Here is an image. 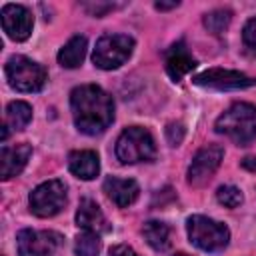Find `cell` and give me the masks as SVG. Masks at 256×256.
Returning <instances> with one entry per match:
<instances>
[{
  "label": "cell",
  "mask_w": 256,
  "mask_h": 256,
  "mask_svg": "<svg viewBox=\"0 0 256 256\" xmlns=\"http://www.w3.org/2000/svg\"><path fill=\"white\" fill-rule=\"evenodd\" d=\"M70 108L76 128L88 136L104 132L114 120L112 96L96 84H82L74 88L70 94Z\"/></svg>",
  "instance_id": "obj_1"
},
{
  "label": "cell",
  "mask_w": 256,
  "mask_h": 256,
  "mask_svg": "<svg viewBox=\"0 0 256 256\" xmlns=\"http://www.w3.org/2000/svg\"><path fill=\"white\" fill-rule=\"evenodd\" d=\"M218 134L228 136L238 146H248L256 138V106L248 102H236L224 110L216 124Z\"/></svg>",
  "instance_id": "obj_2"
},
{
  "label": "cell",
  "mask_w": 256,
  "mask_h": 256,
  "mask_svg": "<svg viewBox=\"0 0 256 256\" xmlns=\"http://www.w3.org/2000/svg\"><path fill=\"white\" fill-rule=\"evenodd\" d=\"M156 156V144L152 134L142 126L126 128L116 140V158L122 164L150 162Z\"/></svg>",
  "instance_id": "obj_3"
},
{
  "label": "cell",
  "mask_w": 256,
  "mask_h": 256,
  "mask_svg": "<svg viewBox=\"0 0 256 256\" xmlns=\"http://www.w3.org/2000/svg\"><path fill=\"white\" fill-rule=\"evenodd\" d=\"M186 230H188L190 242L204 252L224 250L230 240V232L222 222H216V220H212L208 216H200V214H194L188 218Z\"/></svg>",
  "instance_id": "obj_4"
},
{
  "label": "cell",
  "mask_w": 256,
  "mask_h": 256,
  "mask_svg": "<svg viewBox=\"0 0 256 256\" xmlns=\"http://www.w3.org/2000/svg\"><path fill=\"white\" fill-rule=\"evenodd\" d=\"M134 50V40L126 34H104L98 38L94 52H92V62L94 66L102 70H114L120 68L132 54Z\"/></svg>",
  "instance_id": "obj_5"
},
{
  "label": "cell",
  "mask_w": 256,
  "mask_h": 256,
  "mask_svg": "<svg viewBox=\"0 0 256 256\" xmlns=\"http://www.w3.org/2000/svg\"><path fill=\"white\" fill-rule=\"evenodd\" d=\"M6 78L18 92H38L46 84V70L26 56H12L6 62Z\"/></svg>",
  "instance_id": "obj_6"
},
{
  "label": "cell",
  "mask_w": 256,
  "mask_h": 256,
  "mask_svg": "<svg viewBox=\"0 0 256 256\" xmlns=\"http://www.w3.org/2000/svg\"><path fill=\"white\" fill-rule=\"evenodd\" d=\"M30 210L38 218L56 216L66 204V186L62 180H48L30 192Z\"/></svg>",
  "instance_id": "obj_7"
},
{
  "label": "cell",
  "mask_w": 256,
  "mask_h": 256,
  "mask_svg": "<svg viewBox=\"0 0 256 256\" xmlns=\"http://www.w3.org/2000/svg\"><path fill=\"white\" fill-rule=\"evenodd\" d=\"M62 244V236L52 230H20L16 246L20 256H52Z\"/></svg>",
  "instance_id": "obj_8"
},
{
  "label": "cell",
  "mask_w": 256,
  "mask_h": 256,
  "mask_svg": "<svg viewBox=\"0 0 256 256\" xmlns=\"http://www.w3.org/2000/svg\"><path fill=\"white\" fill-rule=\"evenodd\" d=\"M222 158H224V148L218 144H208L200 148L188 166V178H186L188 184L204 186L212 178V174L218 170Z\"/></svg>",
  "instance_id": "obj_9"
},
{
  "label": "cell",
  "mask_w": 256,
  "mask_h": 256,
  "mask_svg": "<svg viewBox=\"0 0 256 256\" xmlns=\"http://www.w3.org/2000/svg\"><path fill=\"white\" fill-rule=\"evenodd\" d=\"M192 80L198 86L216 88V90H234V88H246V86L256 84V78H250L244 72L228 70V68H208L196 74Z\"/></svg>",
  "instance_id": "obj_10"
},
{
  "label": "cell",
  "mask_w": 256,
  "mask_h": 256,
  "mask_svg": "<svg viewBox=\"0 0 256 256\" xmlns=\"http://www.w3.org/2000/svg\"><path fill=\"white\" fill-rule=\"evenodd\" d=\"M34 26L32 12L22 4H4L2 6V28L8 38L22 42L30 36Z\"/></svg>",
  "instance_id": "obj_11"
},
{
  "label": "cell",
  "mask_w": 256,
  "mask_h": 256,
  "mask_svg": "<svg viewBox=\"0 0 256 256\" xmlns=\"http://www.w3.org/2000/svg\"><path fill=\"white\" fill-rule=\"evenodd\" d=\"M32 156V146L30 144H16V146H2L0 150V176L2 180H10L18 176L24 166L28 164Z\"/></svg>",
  "instance_id": "obj_12"
},
{
  "label": "cell",
  "mask_w": 256,
  "mask_h": 256,
  "mask_svg": "<svg viewBox=\"0 0 256 256\" xmlns=\"http://www.w3.org/2000/svg\"><path fill=\"white\" fill-rule=\"evenodd\" d=\"M104 192L106 196L118 206V208H128L130 204L136 202L140 188L132 178H116L110 176L104 180Z\"/></svg>",
  "instance_id": "obj_13"
},
{
  "label": "cell",
  "mask_w": 256,
  "mask_h": 256,
  "mask_svg": "<svg viewBox=\"0 0 256 256\" xmlns=\"http://www.w3.org/2000/svg\"><path fill=\"white\" fill-rule=\"evenodd\" d=\"M76 224L84 232H94V234H104V232L110 230L108 220L102 214L100 206L94 200H90V198L80 200V206L76 210Z\"/></svg>",
  "instance_id": "obj_14"
},
{
  "label": "cell",
  "mask_w": 256,
  "mask_h": 256,
  "mask_svg": "<svg viewBox=\"0 0 256 256\" xmlns=\"http://www.w3.org/2000/svg\"><path fill=\"white\" fill-rule=\"evenodd\" d=\"M194 66H196V60L190 56L184 42H176L166 52V72L174 82L182 80V76H186Z\"/></svg>",
  "instance_id": "obj_15"
},
{
  "label": "cell",
  "mask_w": 256,
  "mask_h": 256,
  "mask_svg": "<svg viewBox=\"0 0 256 256\" xmlns=\"http://www.w3.org/2000/svg\"><path fill=\"white\" fill-rule=\"evenodd\" d=\"M70 172L80 180H92L100 172V160L94 150H76L68 156Z\"/></svg>",
  "instance_id": "obj_16"
},
{
  "label": "cell",
  "mask_w": 256,
  "mask_h": 256,
  "mask_svg": "<svg viewBox=\"0 0 256 256\" xmlns=\"http://www.w3.org/2000/svg\"><path fill=\"white\" fill-rule=\"evenodd\" d=\"M86 56V38L72 36L58 52V62L64 68H78Z\"/></svg>",
  "instance_id": "obj_17"
},
{
  "label": "cell",
  "mask_w": 256,
  "mask_h": 256,
  "mask_svg": "<svg viewBox=\"0 0 256 256\" xmlns=\"http://www.w3.org/2000/svg\"><path fill=\"white\" fill-rule=\"evenodd\" d=\"M142 234L146 238V242L154 248V250H166L170 246V228L168 224L160 222V220H150L144 224Z\"/></svg>",
  "instance_id": "obj_18"
},
{
  "label": "cell",
  "mask_w": 256,
  "mask_h": 256,
  "mask_svg": "<svg viewBox=\"0 0 256 256\" xmlns=\"http://www.w3.org/2000/svg\"><path fill=\"white\" fill-rule=\"evenodd\" d=\"M32 120V108L28 102L22 100H14L6 106V126L12 130H22L28 126V122Z\"/></svg>",
  "instance_id": "obj_19"
},
{
  "label": "cell",
  "mask_w": 256,
  "mask_h": 256,
  "mask_svg": "<svg viewBox=\"0 0 256 256\" xmlns=\"http://www.w3.org/2000/svg\"><path fill=\"white\" fill-rule=\"evenodd\" d=\"M100 248H102L100 234H94V232L80 234L76 238V244H74L76 256H98L100 254Z\"/></svg>",
  "instance_id": "obj_20"
},
{
  "label": "cell",
  "mask_w": 256,
  "mask_h": 256,
  "mask_svg": "<svg viewBox=\"0 0 256 256\" xmlns=\"http://www.w3.org/2000/svg\"><path fill=\"white\" fill-rule=\"evenodd\" d=\"M230 20H232V12H230V10H224V8H218V10L208 12L202 22H204V26H206L208 32H212V34H222V32L228 28Z\"/></svg>",
  "instance_id": "obj_21"
},
{
  "label": "cell",
  "mask_w": 256,
  "mask_h": 256,
  "mask_svg": "<svg viewBox=\"0 0 256 256\" xmlns=\"http://www.w3.org/2000/svg\"><path fill=\"white\" fill-rule=\"evenodd\" d=\"M216 198L226 208H238L244 202V196L236 186H220L218 192H216Z\"/></svg>",
  "instance_id": "obj_22"
},
{
  "label": "cell",
  "mask_w": 256,
  "mask_h": 256,
  "mask_svg": "<svg viewBox=\"0 0 256 256\" xmlns=\"http://www.w3.org/2000/svg\"><path fill=\"white\" fill-rule=\"evenodd\" d=\"M166 138H168L170 146H178L184 140V126L180 122H170L166 126Z\"/></svg>",
  "instance_id": "obj_23"
},
{
  "label": "cell",
  "mask_w": 256,
  "mask_h": 256,
  "mask_svg": "<svg viewBox=\"0 0 256 256\" xmlns=\"http://www.w3.org/2000/svg\"><path fill=\"white\" fill-rule=\"evenodd\" d=\"M242 40H244L246 46L256 48V16L250 18V20L244 24V28H242Z\"/></svg>",
  "instance_id": "obj_24"
},
{
  "label": "cell",
  "mask_w": 256,
  "mask_h": 256,
  "mask_svg": "<svg viewBox=\"0 0 256 256\" xmlns=\"http://www.w3.org/2000/svg\"><path fill=\"white\" fill-rule=\"evenodd\" d=\"M108 256H138V254L130 246H126V244H116V246L110 248V254Z\"/></svg>",
  "instance_id": "obj_25"
},
{
  "label": "cell",
  "mask_w": 256,
  "mask_h": 256,
  "mask_svg": "<svg viewBox=\"0 0 256 256\" xmlns=\"http://www.w3.org/2000/svg\"><path fill=\"white\" fill-rule=\"evenodd\" d=\"M84 8H86V10H90L94 16H102L104 12L114 10L116 6H114V4H84Z\"/></svg>",
  "instance_id": "obj_26"
},
{
  "label": "cell",
  "mask_w": 256,
  "mask_h": 256,
  "mask_svg": "<svg viewBox=\"0 0 256 256\" xmlns=\"http://www.w3.org/2000/svg\"><path fill=\"white\" fill-rule=\"evenodd\" d=\"M178 2H156V8L158 10H170V8H176Z\"/></svg>",
  "instance_id": "obj_27"
},
{
  "label": "cell",
  "mask_w": 256,
  "mask_h": 256,
  "mask_svg": "<svg viewBox=\"0 0 256 256\" xmlns=\"http://www.w3.org/2000/svg\"><path fill=\"white\" fill-rule=\"evenodd\" d=\"M242 164H244V168H248V170L256 172V158H246Z\"/></svg>",
  "instance_id": "obj_28"
},
{
  "label": "cell",
  "mask_w": 256,
  "mask_h": 256,
  "mask_svg": "<svg viewBox=\"0 0 256 256\" xmlns=\"http://www.w3.org/2000/svg\"><path fill=\"white\" fill-rule=\"evenodd\" d=\"M176 256H188V254H176Z\"/></svg>",
  "instance_id": "obj_29"
}]
</instances>
